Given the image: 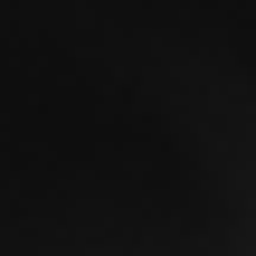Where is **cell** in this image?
<instances>
[{
	"label": "cell",
	"instance_id": "1",
	"mask_svg": "<svg viewBox=\"0 0 256 256\" xmlns=\"http://www.w3.org/2000/svg\"><path fill=\"white\" fill-rule=\"evenodd\" d=\"M0 256H256V0H0Z\"/></svg>",
	"mask_w": 256,
	"mask_h": 256
}]
</instances>
